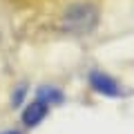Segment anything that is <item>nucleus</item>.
Here are the masks:
<instances>
[{"mask_svg":"<svg viewBox=\"0 0 134 134\" xmlns=\"http://www.w3.org/2000/svg\"><path fill=\"white\" fill-rule=\"evenodd\" d=\"M25 85H18V90H16V94H14V98H11V103L14 105H20V100H23V96H25Z\"/></svg>","mask_w":134,"mask_h":134,"instance_id":"39448f33","label":"nucleus"},{"mask_svg":"<svg viewBox=\"0 0 134 134\" xmlns=\"http://www.w3.org/2000/svg\"><path fill=\"white\" fill-rule=\"evenodd\" d=\"M47 114H49V105L43 103L40 98H34V100H29L27 105H25L23 114H20V121H23L25 127H38V125L47 119Z\"/></svg>","mask_w":134,"mask_h":134,"instance_id":"7ed1b4c3","label":"nucleus"},{"mask_svg":"<svg viewBox=\"0 0 134 134\" xmlns=\"http://www.w3.org/2000/svg\"><path fill=\"white\" fill-rule=\"evenodd\" d=\"M0 134H23V132H18V130H5V132H0Z\"/></svg>","mask_w":134,"mask_h":134,"instance_id":"423d86ee","label":"nucleus"},{"mask_svg":"<svg viewBox=\"0 0 134 134\" xmlns=\"http://www.w3.org/2000/svg\"><path fill=\"white\" fill-rule=\"evenodd\" d=\"M98 9L92 2H76L60 16V29L72 36H90L98 27Z\"/></svg>","mask_w":134,"mask_h":134,"instance_id":"f257e3e1","label":"nucleus"},{"mask_svg":"<svg viewBox=\"0 0 134 134\" xmlns=\"http://www.w3.org/2000/svg\"><path fill=\"white\" fill-rule=\"evenodd\" d=\"M36 98H40L43 103H47L49 107L52 105H60L65 100V94H63L58 87H52V85H43L38 92H36Z\"/></svg>","mask_w":134,"mask_h":134,"instance_id":"20e7f679","label":"nucleus"},{"mask_svg":"<svg viewBox=\"0 0 134 134\" xmlns=\"http://www.w3.org/2000/svg\"><path fill=\"white\" fill-rule=\"evenodd\" d=\"M87 83H90V87L100 96H107V98H123L125 96L123 85H121L114 76H110L107 72H103V69H92V72L87 74Z\"/></svg>","mask_w":134,"mask_h":134,"instance_id":"f03ea898","label":"nucleus"}]
</instances>
